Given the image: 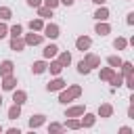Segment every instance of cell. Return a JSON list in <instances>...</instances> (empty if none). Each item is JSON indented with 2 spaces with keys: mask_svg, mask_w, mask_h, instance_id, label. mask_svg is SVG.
Returning a JSON list of instances; mask_svg holds the SVG:
<instances>
[{
  "mask_svg": "<svg viewBox=\"0 0 134 134\" xmlns=\"http://www.w3.org/2000/svg\"><path fill=\"white\" fill-rule=\"evenodd\" d=\"M80 94H82V88H80V86H71L69 90H63V92H61L59 100H61V103H69L71 98H75V96H80Z\"/></svg>",
  "mask_w": 134,
  "mask_h": 134,
  "instance_id": "cell-1",
  "label": "cell"
},
{
  "mask_svg": "<svg viewBox=\"0 0 134 134\" xmlns=\"http://www.w3.org/2000/svg\"><path fill=\"white\" fill-rule=\"evenodd\" d=\"M44 36L46 38H59V25H54V23L44 25Z\"/></svg>",
  "mask_w": 134,
  "mask_h": 134,
  "instance_id": "cell-2",
  "label": "cell"
},
{
  "mask_svg": "<svg viewBox=\"0 0 134 134\" xmlns=\"http://www.w3.org/2000/svg\"><path fill=\"white\" fill-rule=\"evenodd\" d=\"M90 44H92V40H90L88 36H80V38L75 40V46H77V50H88V48H90Z\"/></svg>",
  "mask_w": 134,
  "mask_h": 134,
  "instance_id": "cell-3",
  "label": "cell"
},
{
  "mask_svg": "<svg viewBox=\"0 0 134 134\" xmlns=\"http://www.w3.org/2000/svg\"><path fill=\"white\" fill-rule=\"evenodd\" d=\"M63 88H65V80H61V77H57V80L48 82V86H46V90H48V92H54V90H63Z\"/></svg>",
  "mask_w": 134,
  "mask_h": 134,
  "instance_id": "cell-4",
  "label": "cell"
},
{
  "mask_svg": "<svg viewBox=\"0 0 134 134\" xmlns=\"http://www.w3.org/2000/svg\"><path fill=\"white\" fill-rule=\"evenodd\" d=\"M84 63H86L90 69H92V67H98V65H100V57H96V54H86V57H84Z\"/></svg>",
  "mask_w": 134,
  "mask_h": 134,
  "instance_id": "cell-5",
  "label": "cell"
},
{
  "mask_svg": "<svg viewBox=\"0 0 134 134\" xmlns=\"http://www.w3.org/2000/svg\"><path fill=\"white\" fill-rule=\"evenodd\" d=\"M40 42H42V36H40V34H34V31H31V34L25 36V44H29V46H36V44H40Z\"/></svg>",
  "mask_w": 134,
  "mask_h": 134,
  "instance_id": "cell-6",
  "label": "cell"
},
{
  "mask_svg": "<svg viewBox=\"0 0 134 134\" xmlns=\"http://www.w3.org/2000/svg\"><path fill=\"white\" fill-rule=\"evenodd\" d=\"M17 86V77H13V75H4V80H2V88L4 90H13Z\"/></svg>",
  "mask_w": 134,
  "mask_h": 134,
  "instance_id": "cell-7",
  "label": "cell"
},
{
  "mask_svg": "<svg viewBox=\"0 0 134 134\" xmlns=\"http://www.w3.org/2000/svg\"><path fill=\"white\" fill-rule=\"evenodd\" d=\"M23 46H25V40H21L19 36L10 40V50H15V52H19V50H23Z\"/></svg>",
  "mask_w": 134,
  "mask_h": 134,
  "instance_id": "cell-8",
  "label": "cell"
},
{
  "mask_svg": "<svg viewBox=\"0 0 134 134\" xmlns=\"http://www.w3.org/2000/svg\"><path fill=\"white\" fill-rule=\"evenodd\" d=\"M44 121H46L44 115H31V119H29V128H31V130H34V128H40Z\"/></svg>",
  "mask_w": 134,
  "mask_h": 134,
  "instance_id": "cell-9",
  "label": "cell"
},
{
  "mask_svg": "<svg viewBox=\"0 0 134 134\" xmlns=\"http://www.w3.org/2000/svg\"><path fill=\"white\" fill-rule=\"evenodd\" d=\"M67 117H77V115H84V107L82 105H77V107H71V109H67V113H65Z\"/></svg>",
  "mask_w": 134,
  "mask_h": 134,
  "instance_id": "cell-10",
  "label": "cell"
},
{
  "mask_svg": "<svg viewBox=\"0 0 134 134\" xmlns=\"http://www.w3.org/2000/svg\"><path fill=\"white\" fill-rule=\"evenodd\" d=\"M0 73H2V77H4V75H10V73H13V63H10V61H4V63L0 65Z\"/></svg>",
  "mask_w": 134,
  "mask_h": 134,
  "instance_id": "cell-11",
  "label": "cell"
},
{
  "mask_svg": "<svg viewBox=\"0 0 134 134\" xmlns=\"http://www.w3.org/2000/svg\"><path fill=\"white\" fill-rule=\"evenodd\" d=\"M111 113H113V107L111 105H100L98 107V115L100 117H111Z\"/></svg>",
  "mask_w": 134,
  "mask_h": 134,
  "instance_id": "cell-12",
  "label": "cell"
},
{
  "mask_svg": "<svg viewBox=\"0 0 134 134\" xmlns=\"http://www.w3.org/2000/svg\"><path fill=\"white\" fill-rule=\"evenodd\" d=\"M19 115H21V105H17V103H15V105L8 109V119H17Z\"/></svg>",
  "mask_w": 134,
  "mask_h": 134,
  "instance_id": "cell-13",
  "label": "cell"
},
{
  "mask_svg": "<svg viewBox=\"0 0 134 134\" xmlns=\"http://www.w3.org/2000/svg\"><path fill=\"white\" fill-rule=\"evenodd\" d=\"M57 52H59V48H57L54 44H48V46L44 48V57H46V59H52Z\"/></svg>",
  "mask_w": 134,
  "mask_h": 134,
  "instance_id": "cell-14",
  "label": "cell"
},
{
  "mask_svg": "<svg viewBox=\"0 0 134 134\" xmlns=\"http://www.w3.org/2000/svg\"><path fill=\"white\" fill-rule=\"evenodd\" d=\"M31 71H34V73H44V71H46V63H44V61H36V63L31 65Z\"/></svg>",
  "mask_w": 134,
  "mask_h": 134,
  "instance_id": "cell-15",
  "label": "cell"
},
{
  "mask_svg": "<svg viewBox=\"0 0 134 134\" xmlns=\"http://www.w3.org/2000/svg\"><path fill=\"white\" fill-rule=\"evenodd\" d=\"M25 98H27V94H25L23 90H17V92L13 94V100H15L17 105H23V103H25Z\"/></svg>",
  "mask_w": 134,
  "mask_h": 134,
  "instance_id": "cell-16",
  "label": "cell"
},
{
  "mask_svg": "<svg viewBox=\"0 0 134 134\" xmlns=\"http://www.w3.org/2000/svg\"><path fill=\"white\" fill-rule=\"evenodd\" d=\"M94 17H96L98 21H107V19H109V10H107V8L103 6V8H98V10L94 13Z\"/></svg>",
  "mask_w": 134,
  "mask_h": 134,
  "instance_id": "cell-17",
  "label": "cell"
},
{
  "mask_svg": "<svg viewBox=\"0 0 134 134\" xmlns=\"http://www.w3.org/2000/svg\"><path fill=\"white\" fill-rule=\"evenodd\" d=\"M46 67H48V69H50V73H54V75H59V73H61V69H63V65H61L59 61H52V63H50V65H46Z\"/></svg>",
  "mask_w": 134,
  "mask_h": 134,
  "instance_id": "cell-18",
  "label": "cell"
},
{
  "mask_svg": "<svg viewBox=\"0 0 134 134\" xmlns=\"http://www.w3.org/2000/svg\"><path fill=\"white\" fill-rule=\"evenodd\" d=\"M113 73H115L113 67H105V69H100V80H107V82H109V80L113 77Z\"/></svg>",
  "mask_w": 134,
  "mask_h": 134,
  "instance_id": "cell-19",
  "label": "cell"
},
{
  "mask_svg": "<svg viewBox=\"0 0 134 134\" xmlns=\"http://www.w3.org/2000/svg\"><path fill=\"white\" fill-rule=\"evenodd\" d=\"M29 27H31V31H40V29H44V23H42V19H34V21H29Z\"/></svg>",
  "mask_w": 134,
  "mask_h": 134,
  "instance_id": "cell-20",
  "label": "cell"
},
{
  "mask_svg": "<svg viewBox=\"0 0 134 134\" xmlns=\"http://www.w3.org/2000/svg\"><path fill=\"white\" fill-rule=\"evenodd\" d=\"M109 31H111V27H109L107 23H98V25H96V34H98V36H107Z\"/></svg>",
  "mask_w": 134,
  "mask_h": 134,
  "instance_id": "cell-21",
  "label": "cell"
},
{
  "mask_svg": "<svg viewBox=\"0 0 134 134\" xmlns=\"http://www.w3.org/2000/svg\"><path fill=\"white\" fill-rule=\"evenodd\" d=\"M59 63H61L63 67H67V65L71 63V54H69V52H61V57H59Z\"/></svg>",
  "mask_w": 134,
  "mask_h": 134,
  "instance_id": "cell-22",
  "label": "cell"
},
{
  "mask_svg": "<svg viewBox=\"0 0 134 134\" xmlns=\"http://www.w3.org/2000/svg\"><path fill=\"white\" fill-rule=\"evenodd\" d=\"M38 15H40V17H52V8H48V6H38Z\"/></svg>",
  "mask_w": 134,
  "mask_h": 134,
  "instance_id": "cell-23",
  "label": "cell"
},
{
  "mask_svg": "<svg viewBox=\"0 0 134 134\" xmlns=\"http://www.w3.org/2000/svg\"><path fill=\"white\" fill-rule=\"evenodd\" d=\"M113 46H115L117 50H124V48L128 46V40H126V38H117V40L113 42Z\"/></svg>",
  "mask_w": 134,
  "mask_h": 134,
  "instance_id": "cell-24",
  "label": "cell"
},
{
  "mask_svg": "<svg viewBox=\"0 0 134 134\" xmlns=\"http://www.w3.org/2000/svg\"><path fill=\"white\" fill-rule=\"evenodd\" d=\"M109 82L113 84V88H115V86H121V82H124V75H121V73H113V77H111Z\"/></svg>",
  "mask_w": 134,
  "mask_h": 134,
  "instance_id": "cell-25",
  "label": "cell"
},
{
  "mask_svg": "<svg viewBox=\"0 0 134 134\" xmlns=\"http://www.w3.org/2000/svg\"><path fill=\"white\" fill-rule=\"evenodd\" d=\"M92 124H94V115H92V113H86V115H84V119H82V126L90 128Z\"/></svg>",
  "mask_w": 134,
  "mask_h": 134,
  "instance_id": "cell-26",
  "label": "cell"
},
{
  "mask_svg": "<svg viewBox=\"0 0 134 134\" xmlns=\"http://www.w3.org/2000/svg\"><path fill=\"white\" fill-rule=\"evenodd\" d=\"M107 63H109V65H111V67L115 69V67H119V65H121L124 61H121L119 57H109V59H107Z\"/></svg>",
  "mask_w": 134,
  "mask_h": 134,
  "instance_id": "cell-27",
  "label": "cell"
},
{
  "mask_svg": "<svg viewBox=\"0 0 134 134\" xmlns=\"http://www.w3.org/2000/svg\"><path fill=\"white\" fill-rule=\"evenodd\" d=\"M10 15H13V13H10V8H8V6H0V19H4V21H6V19H10Z\"/></svg>",
  "mask_w": 134,
  "mask_h": 134,
  "instance_id": "cell-28",
  "label": "cell"
},
{
  "mask_svg": "<svg viewBox=\"0 0 134 134\" xmlns=\"http://www.w3.org/2000/svg\"><path fill=\"white\" fill-rule=\"evenodd\" d=\"M77 71H80V73H84V75H86V73H90V67H88V65H86V63H84V61H80V63H77Z\"/></svg>",
  "mask_w": 134,
  "mask_h": 134,
  "instance_id": "cell-29",
  "label": "cell"
},
{
  "mask_svg": "<svg viewBox=\"0 0 134 134\" xmlns=\"http://www.w3.org/2000/svg\"><path fill=\"white\" fill-rule=\"evenodd\" d=\"M119 67H121V75H128V73H132V63H121Z\"/></svg>",
  "mask_w": 134,
  "mask_h": 134,
  "instance_id": "cell-30",
  "label": "cell"
},
{
  "mask_svg": "<svg viewBox=\"0 0 134 134\" xmlns=\"http://www.w3.org/2000/svg\"><path fill=\"white\" fill-rule=\"evenodd\" d=\"M21 31H23V27H21V25H13V27H10V36H13V38L21 36Z\"/></svg>",
  "mask_w": 134,
  "mask_h": 134,
  "instance_id": "cell-31",
  "label": "cell"
},
{
  "mask_svg": "<svg viewBox=\"0 0 134 134\" xmlns=\"http://www.w3.org/2000/svg\"><path fill=\"white\" fill-rule=\"evenodd\" d=\"M80 126H82V121H77V119H69L67 121V128H71V130H77Z\"/></svg>",
  "mask_w": 134,
  "mask_h": 134,
  "instance_id": "cell-32",
  "label": "cell"
},
{
  "mask_svg": "<svg viewBox=\"0 0 134 134\" xmlns=\"http://www.w3.org/2000/svg\"><path fill=\"white\" fill-rule=\"evenodd\" d=\"M126 86H128V88H134V75H132V73L126 75Z\"/></svg>",
  "mask_w": 134,
  "mask_h": 134,
  "instance_id": "cell-33",
  "label": "cell"
},
{
  "mask_svg": "<svg viewBox=\"0 0 134 134\" xmlns=\"http://www.w3.org/2000/svg\"><path fill=\"white\" fill-rule=\"evenodd\" d=\"M48 130H50V132H61V130H63V126H61V124H50V126H48Z\"/></svg>",
  "mask_w": 134,
  "mask_h": 134,
  "instance_id": "cell-34",
  "label": "cell"
},
{
  "mask_svg": "<svg viewBox=\"0 0 134 134\" xmlns=\"http://www.w3.org/2000/svg\"><path fill=\"white\" fill-rule=\"evenodd\" d=\"M6 31H8V27H6L4 23H0V40H2L4 36H6Z\"/></svg>",
  "mask_w": 134,
  "mask_h": 134,
  "instance_id": "cell-35",
  "label": "cell"
},
{
  "mask_svg": "<svg viewBox=\"0 0 134 134\" xmlns=\"http://www.w3.org/2000/svg\"><path fill=\"white\" fill-rule=\"evenodd\" d=\"M57 4H59V0H46V6L48 8H57Z\"/></svg>",
  "mask_w": 134,
  "mask_h": 134,
  "instance_id": "cell-36",
  "label": "cell"
},
{
  "mask_svg": "<svg viewBox=\"0 0 134 134\" xmlns=\"http://www.w3.org/2000/svg\"><path fill=\"white\" fill-rule=\"evenodd\" d=\"M40 2H42V0H27V4H29V6H36V8L40 6Z\"/></svg>",
  "mask_w": 134,
  "mask_h": 134,
  "instance_id": "cell-37",
  "label": "cell"
},
{
  "mask_svg": "<svg viewBox=\"0 0 134 134\" xmlns=\"http://www.w3.org/2000/svg\"><path fill=\"white\" fill-rule=\"evenodd\" d=\"M119 132H121V134H130V132H132V130H130V128H128V126H124V128H119Z\"/></svg>",
  "mask_w": 134,
  "mask_h": 134,
  "instance_id": "cell-38",
  "label": "cell"
},
{
  "mask_svg": "<svg viewBox=\"0 0 134 134\" xmlns=\"http://www.w3.org/2000/svg\"><path fill=\"white\" fill-rule=\"evenodd\" d=\"M132 23H134V13H130V15H128V25H132Z\"/></svg>",
  "mask_w": 134,
  "mask_h": 134,
  "instance_id": "cell-39",
  "label": "cell"
},
{
  "mask_svg": "<svg viewBox=\"0 0 134 134\" xmlns=\"http://www.w3.org/2000/svg\"><path fill=\"white\" fill-rule=\"evenodd\" d=\"M59 2H63V4H67V6H71V4H73V0H59Z\"/></svg>",
  "mask_w": 134,
  "mask_h": 134,
  "instance_id": "cell-40",
  "label": "cell"
},
{
  "mask_svg": "<svg viewBox=\"0 0 134 134\" xmlns=\"http://www.w3.org/2000/svg\"><path fill=\"white\" fill-rule=\"evenodd\" d=\"M92 2H96V4H103V2H105V0H92Z\"/></svg>",
  "mask_w": 134,
  "mask_h": 134,
  "instance_id": "cell-41",
  "label": "cell"
},
{
  "mask_svg": "<svg viewBox=\"0 0 134 134\" xmlns=\"http://www.w3.org/2000/svg\"><path fill=\"white\" fill-rule=\"evenodd\" d=\"M0 105H2V96H0Z\"/></svg>",
  "mask_w": 134,
  "mask_h": 134,
  "instance_id": "cell-42",
  "label": "cell"
},
{
  "mask_svg": "<svg viewBox=\"0 0 134 134\" xmlns=\"http://www.w3.org/2000/svg\"><path fill=\"white\" fill-rule=\"evenodd\" d=\"M0 132H2V126H0Z\"/></svg>",
  "mask_w": 134,
  "mask_h": 134,
  "instance_id": "cell-43",
  "label": "cell"
}]
</instances>
